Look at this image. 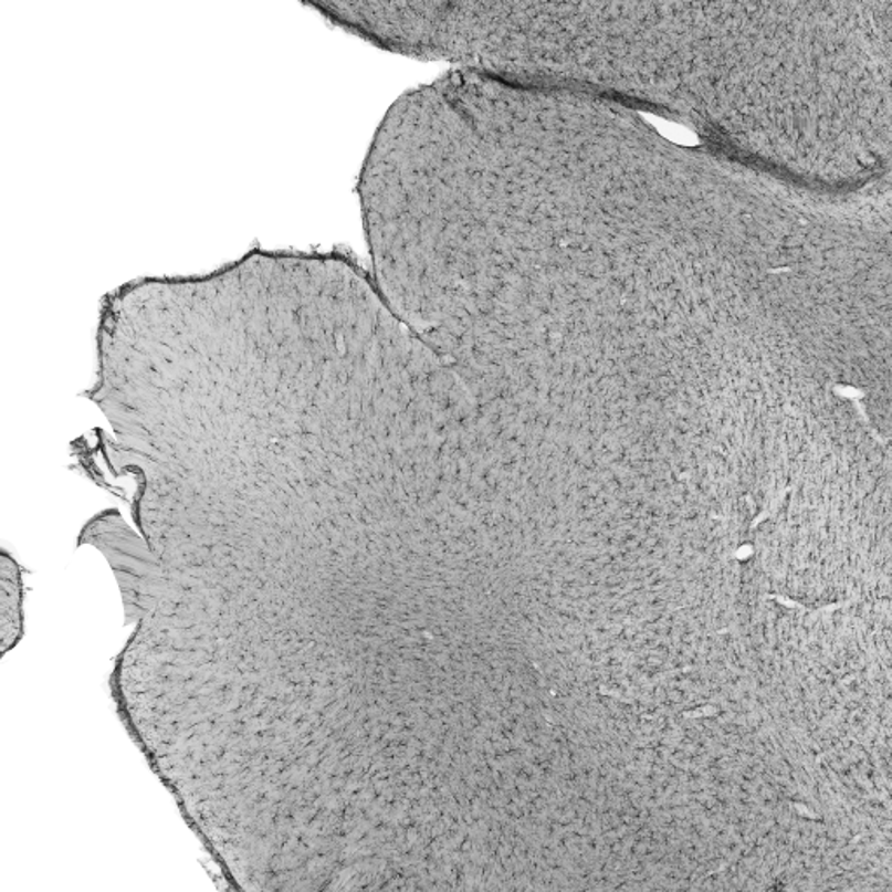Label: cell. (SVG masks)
<instances>
[{"instance_id":"cell-1","label":"cell","mask_w":892,"mask_h":892,"mask_svg":"<svg viewBox=\"0 0 892 892\" xmlns=\"http://www.w3.org/2000/svg\"><path fill=\"white\" fill-rule=\"evenodd\" d=\"M21 633V585L20 571L13 559L2 558V640L4 650L8 643H17Z\"/></svg>"}]
</instances>
